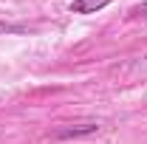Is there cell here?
Here are the masks:
<instances>
[{
  "mask_svg": "<svg viewBox=\"0 0 147 144\" xmlns=\"http://www.w3.org/2000/svg\"><path fill=\"white\" fill-rule=\"evenodd\" d=\"M133 17H142V20H147V3H142V6H136L133 11H130Z\"/></svg>",
  "mask_w": 147,
  "mask_h": 144,
  "instance_id": "3",
  "label": "cell"
},
{
  "mask_svg": "<svg viewBox=\"0 0 147 144\" xmlns=\"http://www.w3.org/2000/svg\"><path fill=\"white\" fill-rule=\"evenodd\" d=\"M110 0H74L71 3V11L74 14H96L108 6Z\"/></svg>",
  "mask_w": 147,
  "mask_h": 144,
  "instance_id": "2",
  "label": "cell"
},
{
  "mask_svg": "<svg viewBox=\"0 0 147 144\" xmlns=\"http://www.w3.org/2000/svg\"><path fill=\"white\" fill-rule=\"evenodd\" d=\"M99 130V124H93V122H88V124H71V127H62V130H57V139H76V136H91V133H96Z\"/></svg>",
  "mask_w": 147,
  "mask_h": 144,
  "instance_id": "1",
  "label": "cell"
}]
</instances>
